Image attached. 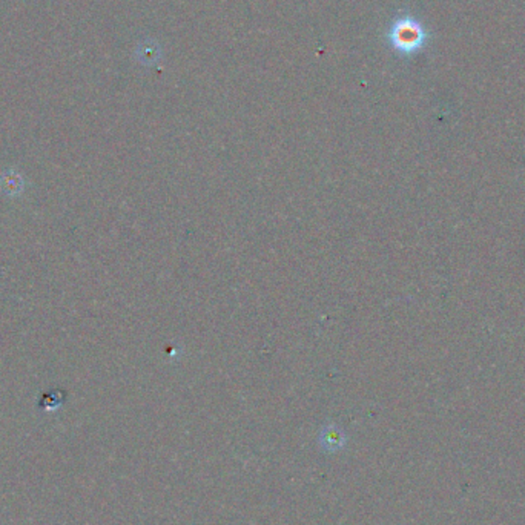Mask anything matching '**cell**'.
<instances>
[{"instance_id":"1","label":"cell","mask_w":525,"mask_h":525,"mask_svg":"<svg viewBox=\"0 0 525 525\" xmlns=\"http://www.w3.org/2000/svg\"><path fill=\"white\" fill-rule=\"evenodd\" d=\"M389 39L396 51L401 54H415L427 44V33L418 20L410 16H403L392 25Z\"/></svg>"}]
</instances>
